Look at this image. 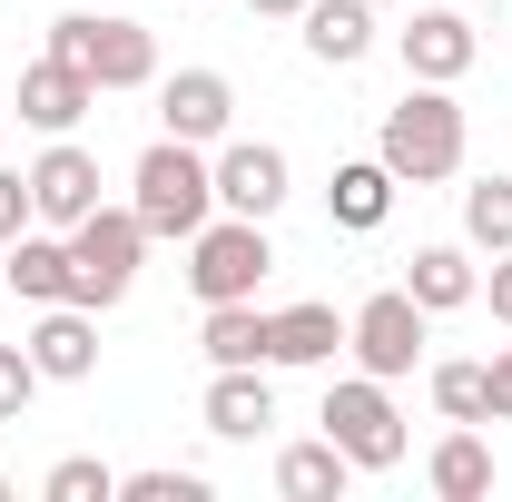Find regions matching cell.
<instances>
[{
	"label": "cell",
	"mask_w": 512,
	"mask_h": 502,
	"mask_svg": "<svg viewBox=\"0 0 512 502\" xmlns=\"http://www.w3.org/2000/svg\"><path fill=\"white\" fill-rule=\"evenodd\" d=\"M463 148H473L463 99H453L444 79H404V99L375 128V158L394 168V188H444V178H463Z\"/></svg>",
	"instance_id": "6da1fadb"
},
{
	"label": "cell",
	"mask_w": 512,
	"mask_h": 502,
	"mask_svg": "<svg viewBox=\"0 0 512 502\" xmlns=\"http://www.w3.org/2000/svg\"><path fill=\"white\" fill-rule=\"evenodd\" d=\"M128 207H138V227L158 237V247H188L197 227L217 217V168H207V148H188V138H148L138 148V168H128Z\"/></svg>",
	"instance_id": "7a4b0ae2"
},
{
	"label": "cell",
	"mask_w": 512,
	"mask_h": 502,
	"mask_svg": "<svg viewBox=\"0 0 512 502\" xmlns=\"http://www.w3.org/2000/svg\"><path fill=\"white\" fill-rule=\"evenodd\" d=\"M148 247H158V237L138 227V207H109V197H99V207L69 227V296H79L89 315H109L128 286H138Z\"/></svg>",
	"instance_id": "3957f363"
},
{
	"label": "cell",
	"mask_w": 512,
	"mask_h": 502,
	"mask_svg": "<svg viewBox=\"0 0 512 502\" xmlns=\"http://www.w3.org/2000/svg\"><path fill=\"white\" fill-rule=\"evenodd\" d=\"M178 276H188L197 306H237V296H256V286L276 276V237H266V217H227V207H217V217L188 237V266H178Z\"/></svg>",
	"instance_id": "277c9868"
},
{
	"label": "cell",
	"mask_w": 512,
	"mask_h": 502,
	"mask_svg": "<svg viewBox=\"0 0 512 502\" xmlns=\"http://www.w3.org/2000/svg\"><path fill=\"white\" fill-rule=\"evenodd\" d=\"M325 443L355 463V473H394L404 453H414V434H404V414H394V384L384 375H335L325 384Z\"/></svg>",
	"instance_id": "5b68a950"
},
{
	"label": "cell",
	"mask_w": 512,
	"mask_h": 502,
	"mask_svg": "<svg viewBox=\"0 0 512 502\" xmlns=\"http://www.w3.org/2000/svg\"><path fill=\"white\" fill-rule=\"evenodd\" d=\"M50 50L79 60L99 89H158V40H148L128 10H60V20H50Z\"/></svg>",
	"instance_id": "8992f818"
},
{
	"label": "cell",
	"mask_w": 512,
	"mask_h": 502,
	"mask_svg": "<svg viewBox=\"0 0 512 502\" xmlns=\"http://www.w3.org/2000/svg\"><path fill=\"white\" fill-rule=\"evenodd\" d=\"M424 335H434V315L414 306L404 286H375L365 306L345 315V355H355V375H384V384H404L414 365H424Z\"/></svg>",
	"instance_id": "52a82bcc"
},
{
	"label": "cell",
	"mask_w": 512,
	"mask_h": 502,
	"mask_svg": "<svg viewBox=\"0 0 512 502\" xmlns=\"http://www.w3.org/2000/svg\"><path fill=\"white\" fill-rule=\"evenodd\" d=\"M207 168H217V207H227V217H276V207L296 197V168H286L276 138H217Z\"/></svg>",
	"instance_id": "ba28073f"
},
{
	"label": "cell",
	"mask_w": 512,
	"mask_h": 502,
	"mask_svg": "<svg viewBox=\"0 0 512 502\" xmlns=\"http://www.w3.org/2000/svg\"><path fill=\"white\" fill-rule=\"evenodd\" d=\"M394 60H404V79H444V89H463L473 60H483V30H473L463 10H444V0H424V10L394 30Z\"/></svg>",
	"instance_id": "9c48e42d"
},
{
	"label": "cell",
	"mask_w": 512,
	"mask_h": 502,
	"mask_svg": "<svg viewBox=\"0 0 512 502\" xmlns=\"http://www.w3.org/2000/svg\"><path fill=\"white\" fill-rule=\"evenodd\" d=\"M158 128L188 138V148L237 138V79H227V69H168V79H158Z\"/></svg>",
	"instance_id": "30bf717a"
},
{
	"label": "cell",
	"mask_w": 512,
	"mask_h": 502,
	"mask_svg": "<svg viewBox=\"0 0 512 502\" xmlns=\"http://www.w3.org/2000/svg\"><path fill=\"white\" fill-rule=\"evenodd\" d=\"M99 188H109V178H99V158H89L79 138H50V148L30 158V207H40V227H60V237L99 207Z\"/></svg>",
	"instance_id": "8fae6325"
},
{
	"label": "cell",
	"mask_w": 512,
	"mask_h": 502,
	"mask_svg": "<svg viewBox=\"0 0 512 502\" xmlns=\"http://www.w3.org/2000/svg\"><path fill=\"white\" fill-rule=\"evenodd\" d=\"M99 109V79L60 50H40V60L20 69V128H40V138H69V128Z\"/></svg>",
	"instance_id": "7c38bea8"
},
{
	"label": "cell",
	"mask_w": 512,
	"mask_h": 502,
	"mask_svg": "<svg viewBox=\"0 0 512 502\" xmlns=\"http://www.w3.org/2000/svg\"><path fill=\"white\" fill-rule=\"evenodd\" d=\"M20 345H30V365H40L50 384H89L99 375V315L79 306V296L30 306V335H20Z\"/></svg>",
	"instance_id": "4fadbf2b"
},
{
	"label": "cell",
	"mask_w": 512,
	"mask_h": 502,
	"mask_svg": "<svg viewBox=\"0 0 512 502\" xmlns=\"http://www.w3.org/2000/svg\"><path fill=\"white\" fill-rule=\"evenodd\" d=\"M296 40H306L316 69H365L384 30H375V0H306L296 10Z\"/></svg>",
	"instance_id": "5bb4252c"
},
{
	"label": "cell",
	"mask_w": 512,
	"mask_h": 502,
	"mask_svg": "<svg viewBox=\"0 0 512 502\" xmlns=\"http://www.w3.org/2000/svg\"><path fill=\"white\" fill-rule=\"evenodd\" d=\"M197 424L217 443H256L266 424H276V384H266V365H217L207 375V404H197Z\"/></svg>",
	"instance_id": "9a60e30c"
},
{
	"label": "cell",
	"mask_w": 512,
	"mask_h": 502,
	"mask_svg": "<svg viewBox=\"0 0 512 502\" xmlns=\"http://www.w3.org/2000/svg\"><path fill=\"white\" fill-rule=\"evenodd\" d=\"M335 355H345V315L335 306L306 296V306L266 315V365H276V375H316V365H335Z\"/></svg>",
	"instance_id": "2e32d148"
},
{
	"label": "cell",
	"mask_w": 512,
	"mask_h": 502,
	"mask_svg": "<svg viewBox=\"0 0 512 502\" xmlns=\"http://www.w3.org/2000/svg\"><path fill=\"white\" fill-rule=\"evenodd\" d=\"M404 296H414L424 315L473 306V296H483V266H473V247H463V237H434V247H414V256H404Z\"/></svg>",
	"instance_id": "e0dca14e"
},
{
	"label": "cell",
	"mask_w": 512,
	"mask_h": 502,
	"mask_svg": "<svg viewBox=\"0 0 512 502\" xmlns=\"http://www.w3.org/2000/svg\"><path fill=\"white\" fill-rule=\"evenodd\" d=\"M0 276H10L20 306H60L69 296V237L60 227H20V237L0 247Z\"/></svg>",
	"instance_id": "ac0fdd59"
},
{
	"label": "cell",
	"mask_w": 512,
	"mask_h": 502,
	"mask_svg": "<svg viewBox=\"0 0 512 502\" xmlns=\"http://www.w3.org/2000/svg\"><path fill=\"white\" fill-rule=\"evenodd\" d=\"M325 217H335L345 237H375L384 217H394V168H384V158H335V178H325Z\"/></svg>",
	"instance_id": "d6986e66"
},
{
	"label": "cell",
	"mask_w": 512,
	"mask_h": 502,
	"mask_svg": "<svg viewBox=\"0 0 512 502\" xmlns=\"http://www.w3.org/2000/svg\"><path fill=\"white\" fill-rule=\"evenodd\" d=\"M493 473H503V463H493L483 424H453V434L424 453V483H434L444 502H483V493H493Z\"/></svg>",
	"instance_id": "ffe728a7"
},
{
	"label": "cell",
	"mask_w": 512,
	"mask_h": 502,
	"mask_svg": "<svg viewBox=\"0 0 512 502\" xmlns=\"http://www.w3.org/2000/svg\"><path fill=\"white\" fill-rule=\"evenodd\" d=\"M345 483H355V463H345L325 434H306V443L276 453V493L286 502H345Z\"/></svg>",
	"instance_id": "44dd1931"
},
{
	"label": "cell",
	"mask_w": 512,
	"mask_h": 502,
	"mask_svg": "<svg viewBox=\"0 0 512 502\" xmlns=\"http://www.w3.org/2000/svg\"><path fill=\"white\" fill-rule=\"evenodd\" d=\"M197 345H207V365H266V306H256V296H237V306H207Z\"/></svg>",
	"instance_id": "7402d4cb"
},
{
	"label": "cell",
	"mask_w": 512,
	"mask_h": 502,
	"mask_svg": "<svg viewBox=\"0 0 512 502\" xmlns=\"http://www.w3.org/2000/svg\"><path fill=\"white\" fill-rule=\"evenodd\" d=\"M424 394H434L444 424H493V375L463 365V355H453V365H424Z\"/></svg>",
	"instance_id": "603a6c76"
},
{
	"label": "cell",
	"mask_w": 512,
	"mask_h": 502,
	"mask_svg": "<svg viewBox=\"0 0 512 502\" xmlns=\"http://www.w3.org/2000/svg\"><path fill=\"white\" fill-rule=\"evenodd\" d=\"M463 247L473 256H512V178H473V188H463Z\"/></svg>",
	"instance_id": "cb8c5ba5"
},
{
	"label": "cell",
	"mask_w": 512,
	"mask_h": 502,
	"mask_svg": "<svg viewBox=\"0 0 512 502\" xmlns=\"http://www.w3.org/2000/svg\"><path fill=\"white\" fill-rule=\"evenodd\" d=\"M40 493H50V502H119V473H109L99 453H60Z\"/></svg>",
	"instance_id": "d4e9b609"
},
{
	"label": "cell",
	"mask_w": 512,
	"mask_h": 502,
	"mask_svg": "<svg viewBox=\"0 0 512 502\" xmlns=\"http://www.w3.org/2000/svg\"><path fill=\"white\" fill-rule=\"evenodd\" d=\"M119 502H207V473L197 463H148V473H119Z\"/></svg>",
	"instance_id": "484cf974"
},
{
	"label": "cell",
	"mask_w": 512,
	"mask_h": 502,
	"mask_svg": "<svg viewBox=\"0 0 512 502\" xmlns=\"http://www.w3.org/2000/svg\"><path fill=\"white\" fill-rule=\"evenodd\" d=\"M40 365H30V345H0V424H20V414H30V394H40Z\"/></svg>",
	"instance_id": "4316f807"
},
{
	"label": "cell",
	"mask_w": 512,
	"mask_h": 502,
	"mask_svg": "<svg viewBox=\"0 0 512 502\" xmlns=\"http://www.w3.org/2000/svg\"><path fill=\"white\" fill-rule=\"evenodd\" d=\"M20 227H40V207H30V168H0V247H10Z\"/></svg>",
	"instance_id": "83f0119b"
},
{
	"label": "cell",
	"mask_w": 512,
	"mask_h": 502,
	"mask_svg": "<svg viewBox=\"0 0 512 502\" xmlns=\"http://www.w3.org/2000/svg\"><path fill=\"white\" fill-rule=\"evenodd\" d=\"M483 375H493V424H512V345H493V365H483Z\"/></svg>",
	"instance_id": "f1b7e54d"
},
{
	"label": "cell",
	"mask_w": 512,
	"mask_h": 502,
	"mask_svg": "<svg viewBox=\"0 0 512 502\" xmlns=\"http://www.w3.org/2000/svg\"><path fill=\"white\" fill-rule=\"evenodd\" d=\"M483 296H493V315L512 325V256H493V276H483Z\"/></svg>",
	"instance_id": "f546056e"
},
{
	"label": "cell",
	"mask_w": 512,
	"mask_h": 502,
	"mask_svg": "<svg viewBox=\"0 0 512 502\" xmlns=\"http://www.w3.org/2000/svg\"><path fill=\"white\" fill-rule=\"evenodd\" d=\"M256 20H296V10H306V0H247Z\"/></svg>",
	"instance_id": "4dcf8cb0"
},
{
	"label": "cell",
	"mask_w": 512,
	"mask_h": 502,
	"mask_svg": "<svg viewBox=\"0 0 512 502\" xmlns=\"http://www.w3.org/2000/svg\"><path fill=\"white\" fill-rule=\"evenodd\" d=\"M0 493H10V483H0Z\"/></svg>",
	"instance_id": "1f68e13d"
},
{
	"label": "cell",
	"mask_w": 512,
	"mask_h": 502,
	"mask_svg": "<svg viewBox=\"0 0 512 502\" xmlns=\"http://www.w3.org/2000/svg\"><path fill=\"white\" fill-rule=\"evenodd\" d=\"M375 10H384V0H375Z\"/></svg>",
	"instance_id": "d6a6232c"
}]
</instances>
